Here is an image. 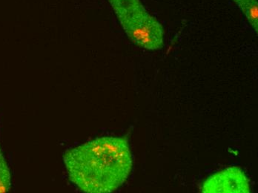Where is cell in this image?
I'll list each match as a JSON object with an SVG mask.
<instances>
[{
	"instance_id": "cell-1",
	"label": "cell",
	"mask_w": 258,
	"mask_h": 193,
	"mask_svg": "<svg viewBox=\"0 0 258 193\" xmlns=\"http://www.w3.org/2000/svg\"><path fill=\"white\" fill-rule=\"evenodd\" d=\"M62 160L70 181L86 193L114 192L133 168L126 136L95 138L67 150Z\"/></svg>"
},
{
	"instance_id": "cell-2",
	"label": "cell",
	"mask_w": 258,
	"mask_h": 193,
	"mask_svg": "<svg viewBox=\"0 0 258 193\" xmlns=\"http://www.w3.org/2000/svg\"><path fill=\"white\" fill-rule=\"evenodd\" d=\"M131 41L149 51L164 45V28L149 13L141 0H108Z\"/></svg>"
},
{
	"instance_id": "cell-3",
	"label": "cell",
	"mask_w": 258,
	"mask_h": 193,
	"mask_svg": "<svg viewBox=\"0 0 258 193\" xmlns=\"http://www.w3.org/2000/svg\"><path fill=\"white\" fill-rule=\"evenodd\" d=\"M204 193H249L250 181L243 169L231 166L211 175L203 183Z\"/></svg>"
},
{
	"instance_id": "cell-4",
	"label": "cell",
	"mask_w": 258,
	"mask_h": 193,
	"mask_svg": "<svg viewBox=\"0 0 258 193\" xmlns=\"http://www.w3.org/2000/svg\"><path fill=\"white\" fill-rule=\"evenodd\" d=\"M240 12L245 16L250 26L257 34L258 2L257 0H232Z\"/></svg>"
},
{
	"instance_id": "cell-5",
	"label": "cell",
	"mask_w": 258,
	"mask_h": 193,
	"mask_svg": "<svg viewBox=\"0 0 258 193\" xmlns=\"http://www.w3.org/2000/svg\"><path fill=\"white\" fill-rule=\"evenodd\" d=\"M11 188H12V175H11L10 168L0 146V193L9 192Z\"/></svg>"
}]
</instances>
